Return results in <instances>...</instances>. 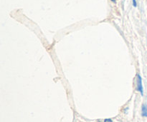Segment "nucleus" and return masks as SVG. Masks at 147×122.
<instances>
[{"instance_id":"obj_1","label":"nucleus","mask_w":147,"mask_h":122,"mask_svg":"<svg viewBox=\"0 0 147 122\" xmlns=\"http://www.w3.org/2000/svg\"><path fill=\"white\" fill-rule=\"evenodd\" d=\"M137 89L138 91H140L142 95H143V87H142V78H141L139 74L137 75Z\"/></svg>"},{"instance_id":"obj_2","label":"nucleus","mask_w":147,"mask_h":122,"mask_svg":"<svg viewBox=\"0 0 147 122\" xmlns=\"http://www.w3.org/2000/svg\"><path fill=\"white\" fill-rule=\"evenodd\" d=\"M142 116L147 117V104L146 105H143V107H142Z\"/></svg>"},{"instance_id":"obj_3","label":"nucleus","mask_w":147,"mask_h":122,"mask_svg":"<svg viewBox=\"0 0 147 122\" xmlns=\"http://www.w3.org/2000/svg\"><path fill=\"white\" fill-rule=\"evenodd\" d=\"M132 1H133V6H134V7H136V6H137V4H136V0H132Z\"/></svg>"},{"instance_id":"obj_6","label":"nucleus","mask_w":147,"mask_h":122,"mask_svg":"<svg viewBox=\"0 0 147 122\" xmlns=\"http://www.w3.org/2000/svg\"><path fill=\"white\" fill-rule=\"evenodd\" d=\"M98 122H100V121H98Z\"/></svg>"},{"instance_id":"obj_5","label":"nucleus","mask_w":147,"mask_h":122,"mask_svg":"<svg viewBox=\"0 0 147 122\" xmlns=\"http://www.w3.org/2000/svg\"><path fill=\"white\" fill-rule=\"evenodd\" d=\"M112 1H113V2H115V1H116V0H111Z\"/></svg>"},{"instance_id":"obj_4","label":"nucleus","mask_w":147,"mask_h":122,"mask_svg":"<svg viewBox=\"0 0 147 122\" xmlns=\"http://www.w3.org/2000/svg\"><path fill=\"white\" fill-rule=\"evenodd\" d=\"M104 122H112V120L107 119H105L104 120Z\"/></svg>"}]
</instances>
